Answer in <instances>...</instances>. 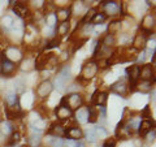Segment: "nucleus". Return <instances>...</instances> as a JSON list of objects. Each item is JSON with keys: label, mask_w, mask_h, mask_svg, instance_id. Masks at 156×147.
Here are the masks:
<instances>
[{"label": "nucleus", "mask_w": 156, "mask_h": 147, "mask_svg": "<svg viewBox=\"0 0 156 147\" xmlns=\"http://www.w3.org/2000/svg\"><path fill=\"white\" fill-rule=\"evenodd\" d=\"M155 137H156V130L154 129V130H151L150 133L146 134L143 138H146V141H147V142H154L155 141Z\"/></svg>", "instance_id": "nucleus-42"}, {"label": "nucleus", "mask_w": 156, "mask_h": 147, "mask_svg": "<svg viewBox=\"0 0 156 147\" xmlns=\"http://www.w3.org/2000/svg\"><path fill=\"white\" fill-rule=\"evenodd\" d=\"M117 145V139L115 137H109V138H105L103 142V146L101 147H116Z\"/></svg>", "instance_id": "nucleus-39"}, {"label": "nucleus", "mask_w": 156, "mask_h": 147, "mask_svg": "<svg viewBox=\"0 0 156 147\" xmlns=\"http://www.w3.org/2000/svg\"><path fill=\"white\" fill-rule=\"evenodd\" d=\"M57 76L60 78H62L64 81L69 82L70 78H72V69H70V66L69 65H64L62 68H60L58 72H57Z\"/></svg>", "instance_id": "nucleus-31"}, {"label": "nucleus", "mask_w": 156, "mask_h": 147, "mask_svg": "<svg viewBox=\"0 0 156 147\" xmlns=\"http://www.w3.org/2000/svg\"><path fill=\"white\" fill-rule=\"evenodd\" d=\"M55 16H56V20L57 22H65V21H69V18L72 16V5L69 8H60L55 11Z\"/></svg>", "instance_id": "nucleus-20"}, {"label": "nucleus", "mask_w": 156, "mask_h": 147, "mask_svg": "<svg viewBox=\"0 0 156 147\" xmlns=\"http://www.w3.org/2000/svg\"><path fill=\"white\" fill-rule=\"evenodd\" d=\"M155 25H156V17H155V13L154 12H148L142 20V23H140L139 27H143V29H147V30L151 31H155Z\"/></svg>", "instance_id": "nucleus-18"}, {"label": "nucleus", "mask_w": 156, "mask_h": 147, "mask_svg": "<svg viewBox=\"0 0 156 147\" xmlns=\"http://www.w3.org/2000/svg\"><path fill=\"white\" fill-rule=\"evenodd\" d=\"M73 119H74L76 124H87L89 121V111L87 107H81L80 109H77L73 112Z\"/></svg>", "instance_id": "nucleus-14"}, {"label": "nucleus", "mask_w": 156, "mask_h": 147, "mask_svg": "<svg viewBox=\"0 0 156 147\" xmlns=\"http://www.w3.org/2000/svg\"><path fill=\"white\" fill-rule=\"evenodd\" d=\"M66 85H68V82L64 81L62 78H60L56 74L55 80H53V82H52V86L55 87V89H57V91H64L66 89Z\"/></svg>", "instance_id": "nucleus-34"}, {"label": "nucleus", "mask_w": 156, "mask_h": 147, "mask_svg": "<svg viewBox=\"0 0 156 147\" xmlns=\"http://www.w3.org/2000/svg\"><path fill=\"white\" fill-rule=\"evenodd\" d=\"M155 65L152 64H142L139 72V81H151L155 82Z\"/></svg>", "instance_id": "nucleus-7"}, {"label": "nucleus", "mask_w": 156, "mask_h": 147, "mask_svg": "<svg viewBox=\"0 0 156 147\" xmlns=\"http://www.w3.org/2000/svg\"><path fill=\"white\" fill-rule=\"evenodd\" d=\"M100 41V43H101V46H104V47H108V48H112L115 45H116V37H113V35H109V34H105V35L101 38V39H99Z\"/></svg>", "instance_id": "nucleus-33"}, {"label": "nucleus", "mask_w": 156, "mask_h": 147, "mask_svg": "<svg viewBox=\"0 0 156 147\" xmlns=\"http://www.w3.org/2000/svg\"><path fill=\"white\" fill-rule=\"evenodd\" d=\"M109 90L112 92H115L116 95H120V96H122V98H126V96H128V94H129V85H128V82H126V81L120 80V81L115 82L113 85L111 86Z\"/></svg>", "instance_id": "nucleus-11"}, {"label": "nucleus", "mask_w": 156, "mask_h": 147, "mask_svg": "<svg viewBox=\"0 0 156 147\" xmlns=\"http://www.w3.org/2000/svg\"><path fill=\"white\" fill-rule=\"evenodd\" d=\"M47 135L61 137V138H64V137H65V128L60 124V122H52V124L48 126Z\"/></svg>", "instance_id": "nucleus-17"}, {"label": "nucleus", "mask_w": 156, "mask_h": 147, "mask_svg": "<svg viewBox=\"0 0 156 147\" xmlns=\"http://www.w3.org/2000/svg\"><path fill=\"white\" fill-rule=\"evenodd\" d=\"M64 99H65L66 106L69 107V109L72 112L80 109L81 107H83V104H85V98L81 92H70V94L64 96Z\"/></svg>", "instance_id": "nucleus-3"}, {"label": "nucleus", "mask_w": 156, "mask_h": 147, "mask_svg": "<svg viewBox=\"0 0 156 147\" xmlns=\"http://www.w3.org/2000/svg\"><path fill=\"white\" fill-rule=\"evenodd\" d=\"M55 113H56V117H57V120L58 122H62V121H65V120H69L73 117V112L69 109V107L66 106V103H65V99H64V96L61 98V100H60V104H58L56 107V109H55Z\"/></svg>", "instance_id": "nucleus-5"}, {"label": "nucleus", "mask_w": 156, "mask_h": 147, "mask_svg": "<svg viewBox=\"0 0 156 147\" xmlns=\"http://www.w3.org/2000/svg\"><path fill=\"white\" fill-rule=\"evenodd\" d=\"M52 53L51 51H43L41 52L39 55L35 57V61H34V69H37L39 72H42V70H44V68L47 65V61L50 60V57L52 56Z\"/></svg>", "instance_id": "nucleus-10"}, {"label": "nucleus", "mask_w": 156, "mask_h": 147, "mask_svg": "<svg viewBox=\"0 0 156 147\" xmlns=\"http://www.w3.org/2000/svg\"><path fill=\"white\" fill-rule=\"evenodd\" d=\"M42 142V134H37V133H31L27 138V143L29 147H39Z\"/></svg>", "instance_id": "nucleus-32"}, {"label": "nucleus", "mask_w": 156, "mask_h": 147, "mask_svg": "<svg viewBox=\"0 0 156 147\" xmlns=\"http://www.w3.org/2000/svg\"><path fill=\"white\" fill-rule=\"evenodd\" d=\"M140 66L142 65H139V64H133V65H130L128 66L125 69V73H126V76H128V83H136L139 81V72H140Z\"/></svg>", "instance_id": "nucleus-12"}, {"label": "nucleus", "mask_w": 156, "mask_h": 147, "mask_svg": "<svg viewBox=\"0 0 156 147\" xmlns=\"http://www.w3.org/2000/svg\"><path fill=\"white\" fill-rule=\"evenodd\" d=\"M2 56H4L5 59H8V60H11V61H13V63H16L17 64L20 60H22L23 59V53L16 46H8L5 50H4Z\"/></svg>", "instance_id": "nucleus-6"}, {"label": "nucleus", "mask_w": 156, "mask_h": 147, "mask_svg": "<svg viewBox=\"0 0 156 147\" xmlns=\"http://www.w3.org/2000/svg\"><path fill=\"white\" fill-rule=\"evenodd\" d=\"M80 147H86V146H85V145H83V143H82V142H81V143H80Z\"/></svg>", "instance_id": "nucleus-43"}, {"label": "nucleus", "mask_w": 156, "mask_h": 147, "mask_svg": "<svg viewBox=\"0 0 156 147\" xmlns=\"http://www.w3.org/2000/svg\"><path fill=\"white\" fill-rule=\"evenodd\" d=\"M98 12H99V9H98L96 7H91V8H89V9L86 11V13L83 14V17L81 18L80 26H82V25H87V23H91V20L94 18V16H95Z\"/></svg>", "instance_id": "nucleus-22"}, {"label": "nucleus", "mask_w": 156, "mask_h": 147, "mask_svg": "<svg viewBox=\"0 0 156 147\" xmlns=\"http://www.w3.org/2000/svg\"><path fill=\"white\" fill-rule=\"evenodd\" d=\"M155 129V121L154 119L151 117V119H142V121H140V125H139V129H138V134L139 137H143L150 133L151 130Z\"/></svg>", "instance_id": "nucleus-13"}, {"label": "nucleus", "mask_w": 156, "mask_h": 147, "mask_svg": "<svg viewBox=\"0 0 156 147\" xmlns=\"http://www.w3.org/2000/svg\"><path fill=\"white\" fill-rule=\"evenodd\" d=\"M18 70V65L16 63L8 60L4 56L0 57V76L4 78H12L16 76Z\"/></svg>", "instance_id": "nucleus-1"}, {"label": "nucleus", "mask_w": 156, "mask_h": 147, "mask_svg": "<svg viewBox=\"0 0 156 147\" xmlns=\"http://www.w3.org/2000/svg\"><path fill=\"white\" fill-rule=\"evenodd\" d=\"M101 3V8H103V13L107 17H117L120 14L124 13L122 9V3L120 2H100Z\"/></svg>", "instance_id": "nucleus-2"}, {"label": "nucleus", "mask_w": 156, "mask_h": 147, "mask_svg": "<svg viewBox=\"0 0 156 147\" xmlns=\"http://www.w3.org/2000/svg\"><path fill=\"white\" fill-rule=\"evenodd\" d=\"M94 130H95V134H96V137H98V139L99 138H108V130H107L104 126H101V125H99V126H96V128H94Z\"/></svg>", "instance_id": "nucleus-38"}, {"label": "nucleus", "mask_w": 156, "mask_h": 147, "mask_svg": "<svg viewBox=\"0 0 156 147\" xmlns=\"http://www.w3.org/2000/svg\"><path fill=\"white\" fill-rule=\"evenodd\" d=\"M52 90H53L52 82L46 80V81H42L41 83H39L38 87L35 89V92H37L39 99H46V98L52 92Z\"/></svg>", "instance_id": "nucleus-9"}, {"label": "nucleus", "mask_w": 156, "mask_h": 147, "mask_svg": "<svg viewBox=\"0 0 156 147\" xmlns=\"http://www.w3.org/2000/svg\"><path fill=\"white\" fill-rule=\"evenodd\" d=\"M140 117L142 119H151V111H150V106H146L144 109L140 112Z\"/></svg>", "instance_id": "nucleus-41"}, {"label": "nucleus", "mask_w": 156, "mask_h": 147, "mask_svg": "<svg viewBox=\"0 0 156 147\" xmlns=\"http://www.w3.org/2000/svg\"><path fill=\"white\" fill-rule=\"evenodd\" d=\"M21 138H22L21 131L14 130L11 135H8V141H7L5 146H7V147H14L16 145H18V143H20V141H21Z\"/></svg>", "instance_id": "nucleus-25"}, {"label": "nucleus", "mask_w": 156, "mask_h": 147, "mask_svg": "<svg viewBox=\"0 0 156 147\" xmlns=\"http://www.w3.org/2000/svg\"><path fill=\"white\" fill-rule=\"evenodd\" d=\"M70 30V22L69 21H65V22H60L56 27V37L58 38H62L69 34Z\"/></svg>", "instance_id": "nucleus-24"}, {"label": "nucleus", "mask_w": 156, "mask_h": 147, "mask_svg": "<svg viewBox=\"0 0 156 147\" xmlns=\"http://www.w3.org/2000/svg\"><path fill=\"white\" fill-rule=\"evenodd\" d=\"M23 147H29V146H23Z\"/></svg>", "instance_id": "nucleus-45"}, {"label": "nucleus", "mask_w": 156, "mask_h": 147, "mask_svg": "<svg viewBox=\"0 0 156 147\" xmlns=\"http://www.w3.org/2000/svg\"><path fill=\"white\" fill-rule=\"evenodd\" d=\"M13 87H14V92L18 95V94H21V92H23L25 91V89H26V85H25V81L22 80V78H16V81H14V85H13Z\"/></svg>", "instance_id": "nucleus-35"}, {"label": "nucleus", "mask_w": 156, "mask_h": 147, "mask_svg": "<svg viewBox=\"0 0 156 147\" xmlns=\"http://www.w3.org/2000/svg\"><path fill=\"white\" fill-rule=\"evenodd\" d=\"M147 41H148V39L144 38L142 34L136 33L135 37H134V39H133V42H131V47H133L135 51L140 52V51H143V50H146V48H147V47H146V46H147Z\"/></svg>", "instance_id": "nucleus-16"}, {"label": "nucleus", "mask_w": 156, "mask_h": 147, "mask_svg": "<svg viewBox=\"0 0 156 147\" xmlns=\"http://www.w3.org/2000/svg\"><path fill=\"white\" fill-rule=\"evenodd\" d=\"M87 111H89V124H96L98 120H99V112H98V108L95 106H86Z\"/></svg>", "instance_id": "nucleus-29"}, {"label": "nucleus", "mask_w": 156, "mask_h": 147, "mask_svg": "<svg viewBox=\"0 0 156 147\" xmlns=\"http://www.w3.org/2000/svg\"><path fill=\"white\" fill-rule=\"evenodd\" d=\"M46 143L48 147H64V138H61V137L47 135Z\"/></svg>", "instance_id": "nucleus-27"}, {"label": "nucleus", "mask_w": 156, "mask_h": 147, "mask_svg": "<svg viewBox=\"0 0 156 147\" xmlns=\"http://www.w3.org/2000/svg\"><path fill=\"white\" fill-rule=\"evenodd\" d=\"M81 141L74 139H64V147H80Z\"/></svg>", "instance_id": "nucleus-40"}, {"label": "nucleus", "mask_w": 156, "mask_h": 147, "mask_svg": "<svg viewBox=\"0 0 156 147\" xmlns=\"http://www.w3.org/2000/svg\"><path fill=\"white\" fill-rule=\"evenodd\" d=\"M151 89H154V82L151 81H138L135 83V91L140 92H148Z\"/></svg>", "instance_id": "nucleus-26"}, {"label": "nucleus", "mask_w": 156, "mask_h": 147, "mask_svg": "<svg viewBox=\"0 0 156 147\" xmlns=\"http://www.w3.org/2000/svg\"><path fill=\"white\" fill-rule=\"evenodd\" d=\"M107 100H108V94H107L105 91H101L100 89H96L90 98V104L95 106V107L105 106Z\"/></svg>", "instance_id": "nucleus-8"}, {"label": "nucleus", "mask_w": 156, "mask_h": 147, "mask_svg": "<svg viewBox=\"0 0 156 147\" xmlns=\"http://www.w3.org/2000/svg\"><path fill=\"white\" fill-rule=\"evenodd\" d=\"M4 104L5 107H13L20 104V96L14 91H8L4 94Z\"/></svg>", "instance_id": "nucleus-21"}, {"label": "nucleus", "mask_w": 156, "mask_h": 147, "mask_svg": "<svg viewBox=\"0 0 156 147\" xmlns=\"http://www.w3.org/2000/svg\"><path fill=\"white\" fill-rule=\"evenodd\" d=\"M105 20H107V16L103 13V12H98L94 18L91 20V25L92 26H95V25H101V23H104L105 22Z\"/></svg>", "instance_id": "nucleus-36"}, {"label": "nucleus", "mask_w": 156, "mask_h": 147, "mask_svg": "<svg viewBox=\"0 0 156 147\" xmlns=\"http://www.w3.org/2000/svg\"><path fill=\"white\" fill-rule=\"evenodd\" d=\"M65 137L68 139H74V141H81L83 138V130L80 126H70V128L65 129Z\"/></svg>", "instance_id": "nucleus-15"}, {"label": "nucleus", "mask_w": 156, "mask_h": 147, "mask_svg": "<svg viewBox=\"0 0 156 147\" xmlns=\"http://www.w3.org/2000/svg\"><path fill=\"white\" fill-rule=\"evenodd\" d=\"M98 72H99V69H98V65H96V60L91 59V60L86 61L85 64H83L80 76L83 78V80H86L87 82H89V81L92 80L94 77H96Z\"/></svg>", "instance_id": "nucleus-4"}, {"label": "nucleus", "mask_w": 156, "mask_h": 147, "mask_svg": "<svg viewBox=\"0 0 156 147\" xmlns=\"http://www.w3.org/2000/svg\"><path fill=\"white\" fill-rule=\"evenodd\" d=\"M60 43H61V38L53 37V38L48 39V41L46 42V45L43 46V50H44V51H51V50H53V48H56V47L60 46Z\"/></svg>", "instance_id": "nucleus-30"}, {"label": "nucleus", "mask_w": 156, "mask_h": 147, "mask_svg": "<svg viewBox=\"0 0 156 147\" xmlns=\"http://www.w3.org/2000/svg\"><path fill=\"white\" fill-rule=\"evenodd\" d=\"M14 130H16V129H14V125L12 124L11 121L4 120V121L0 122V133H2L4 137L11 135Z\"/></svg>", "instance_id": "nucleus-23"}, {"label": "nucleus", "mask_w": 156, "mask_h": 147, "mask_svg": "<svg viewBox=\"0 0 156 147\" xmlns=\"http://www.w3.org/2000/svg\"><path fill=\"white\" fill-rule=\"evenodd\" d=\"M83 137L86 142H89V143H95V142L98 141V137L95 134V130L94 129H87L85 133H83Z\"/></svg>", "instance_id": "nucleus-37"}, {"label": "nucleus", "mask_w": 156, "mask_h": 147, "mask_svg": "<svg viewBox=\"0 0 156 147\" xmlns=\"http://www.w3.org/2000/svg\"><path fill=\"white\" fill-rule=\"evenodd\" d=\"M121 29H122V21H121L120 18L112 20V21L108 23V26H107V34L116 37L117 34L121 31Z\"/></svg>", "instance_id": "nucleus-19"}, {"label": "nucleus", "mask_w": 156, "mask_h": 147, "mask_svg": "<svg viewBox=\"0 0 156 147\" xmlns=\"http://www.w3.org/2000/svg\"><path fill=\"white\" fill-rule=\"evenodd\" d=\"M13 18L11 16H3V18L0 20V29L3 31H11L13 27Z\"/></svg>", "instance_id": "nucleus-28"}, {"label": "nucleus", "mask_w": 156, "mask_h": 147, "mask_svg": "<svg viewBox=\"0 0 156 147\" xmlns=\"http://www.w3.org/2000/svg\"><path fill=\"white\" fill-rule=\"evenodd\" d=\"M14 147H23V146H14Z\"/></svg>", "instance_id": "nucleus-44"}]
</instances>
